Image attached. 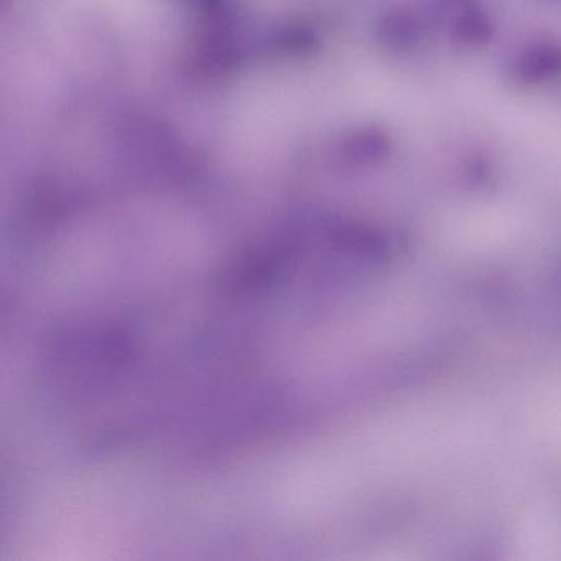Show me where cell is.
<instances>
[{
	"mask_svg": "<svg viewBox=\"0 0 561 561\" xmlns=\"http://www.w3.org/2000/svg\"><path fill=\"white\" fill-rule=\"evenodd\" d=\"M514 70L527 83L548 80L561 71V48L551 44L531 45L518 55Z\"/></svg>",
	"mask_w": 561,
	"mask_h": 561,
	"instance_id": "1",
	"label": "cell"
},
{
	"mask_svg": "<svg viewBox=\"0 0 561 561\" xmlns=\"http://www.w3.org/2000/svg\"><path fill=\"white\" fill-rule=\"evenodd\" d=\"M387 139L376 130L356 134L343 146V153L353 162H370L386 153Z\"/></svg>",
	"mask_w": 561,
	"mask_h": 561,
	"instance_id": "2",
	"label": "cell"
},
{
	"mask_svg": "<svg viewBox=\"0 0 561 561\" xmlns=\"http://www.w3.org/2000/svg\"><path fill=\"white\" fill-rule=\"evenodd\" d=\"M193 4L206 12H215L221 9L222 0H190Z\"/></svg>",
	"mask_w": 561,
	"mask_h": 561,
	"instance_id": "5",
	"label": "cell"
},
{
	"mask_svg": "<svg viewBox=\"0 0 561 561\" xmlns=\"http://www.w3.org/2000/svg\"><path fill=\"white\" fill-rule=\"evenodd\" d=\"M382 32L383 38L389 44L402 45L412 37L413 25L405 15H393V18L387 19Z\"/></svg>",
	"mask_w": 561,
	"mask_h": 561,
	"instance_id": "4",
	"label": "cell"
},
{
	"mask_svg": "<svg viewBox=\"0 0 561 561\" xmlns=\"http://www.w3.org/2000/svg\"><path fill=\"white\" fill-rule=\"evenodd\" d=\"M459 37L469 42H481L491 35V25L484 15H466L458 24Z\"/></svg>",
	"mask_w": 561,
	"mask_h": 561,
	"instance_id": "3",
	"label": "cell"
}]
</instances>
